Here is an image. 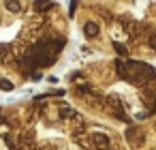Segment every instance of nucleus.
Returning <instances> with one entry per match:
<instances>
[{
  "mask_svg": "<svg viewBox=\"0 0 156 150\" xmlns=\"http://www.w3.org/2000/svg\"><path fill=\"white\" fill-rule=\"evenodd\" d=\"M54 7V0H34V11L37 13H45Z\"/></svg>",
  "mask_w": 156,
  "mask_h": 150,
  "instance_id": "7ed1b4c3",
  "label": "nucleus"
},
{
  "mask_svg": "<svg viewBox=\"0 0 156 150\" xmlns=\"http://www.w3.org/2000/svg\"><path fill=\"white\" fill-rule=\"evenodd\" d=\"M92 144H94V146H98V148H103V146H107V144H109V137H107V135H103V133H94V135H92Z\"/></svg>",
  "mask_w": 156,
  "mask_h": 150,
  "instance_id": "20e7f679",
  "label": "nucleus"
},
{
  "mask_svg": "<svg viewBox=\"0 0 156 150\" xmlns=\"http://www.w3.org/2000/svg\"><path fill=\"white\" fill-rule=\"evenodd\" d=\"M113 49H115V52H118V54H120V56H128V49H126V47H124V45H120V43H118V41H115V43H113Z\"/></svg>",
  "mask_w": 156,
  "mask_h": 150,
  "instance_id": "6e6552de",
  "label": "nucleus"
},
{
  "mask_svg": "<svg viewBox=\"0 0 156 150\" xmlns=\"http://www.w3.org/2000/svg\"><path fill=\"white\" fill-rule=\"evenodd\" d=\"M83 32H86V37H96V35H98V26H96L94 22H88V24L83 26Z\"/></svg>",
  "mask_w": 156,
  "mask_h": 150,
  "instance_id": "39448f33",
  "label": "nucleus"
},
{
  "mask_svg": "<svg viewBox=\"0 0 156 150\" xmlns=\"http://www.w3.org/2000/svg\"><path fill=\"white\" fill-rule=\"evenodd\" d=\"M0 90H5V92H11L13 90V84L9 79H0Z\"/></svg>",
  "mask_w": 156,
  "mask_h": 150,
  "instance_id": "0eeeda50",
  "label": "nucleus"
},
{
  "mask_svg": "<svg viewBox=\"0 0 156 150\" xmlns=\"http://www.w3.org/2000/svg\"><path fill=\"white\" fill-rule=\"evenodd\" d=\"M150 47H152V49H156V35L150 39Z\"/></svg>",
  "mask_w": 156,
  "mask_h": 150,
  "instance_id": "f8f14e48",
  "label": "nucleus"
},
{
  "mask_svg": "<svg viewBox=\"0 0 156 150\" xmlns=\"http://www.w3.org/2000/svg\"><path fill=\"white\" fill-rule=\"evenodd\" d=\"M60 116H62V118H66V116H75V112H73V109H62Z\"/></svg>",
  "mask_w": 156,
  "mask_h": 150,
  "instance_id": "9d476101",
  "label": "nucleus"
},
{
  "mask_svg": "<svg viewBox=\"0 0 156 150\" xmlns=\"http://www.w3.org/2000/svg\"><path fill=\"white\" fill-rule=\"evenodd\" d=\"M7 56V45H0V58Z\"/></svg>",
  "mask_w": 156,
  "mask_h": 150,
  "instance_id": "9b49d317",
  "label": "nucleus"
},
{
  "mask_svg": "<svg viewBox=\"0 0 156 150\" xmlns=\"http://www.w3.org/2000/svg\"><path fill=\"white\" fill-rule=\"evenodd\" d=\"M77 2H79V0H71V7H69V15H71V17H73L75 9H77Z\"/></svg>",
  "mask_w": 156,
  "mask_h": 150,
  "instance_id": "1a4fd4ad",
  "label": "nucleus"
},
{
  "mask_svg": "<svg viewBox=\"0 0 156 150\" xmlns=\"http://www.w3.org/2000/svg\"><path fill=\"white\" fill-rule=\"evenodd\" d=\"M62 47H64V39H56V41L54 39H41L24 56V60H22L24 73L30 75V69H34V67H49V64H54V60L58 58Z\"/></svg>",
  "mask_w": 156,
  "mask_h": 150,
  "instance_id": "f257e3e1",
  "label": "nucleus"
},
{
  "mask_svg": "<svg viewBox=\"0 0 156 150\" xmlns=\"http://www.w3.org/2000/svg\"><path fill=\"white\" fill-rule=\"evenodd\" d=\"M5 5H7V9H9V11H13V13H17V11L22 9V5H20V0H7Z\"/></svg>",
  "mask_w": 156,
  "mask_h": 150,
  "instance_id": "423d86ee",
  "label": "nucleus"
},
{
  "mask_svg": "<svg viewBox=\"0 0 156 150\" xmlns=\"http://www.w3.org/2000/svg\"><path fill=\"white\" fill-rule=\"evenodd\" d=\"M118 67V73L126 79V82H133V84H145L150 79L156 77V69H152L150 64L145 62H137V60H128V62H115Z\"/></svg>",
  "mask_w": 156,
  "mask_h": 150,
  "instance_id": "f03ea898",
  "label": "nucleus"
}]
</instances>
